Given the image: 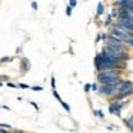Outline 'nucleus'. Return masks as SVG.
<instances>
[{
	"mask_svg": "<svg viewBox=\"0 0 133 133\" xmlns=\"http://www.w3.org/2000/svg\"><path fill=\"white\" fill-rule=\"evenodd\" d=\"M124 79V73L122 70H115V72H99L96 73V82L103 86L115 87L119 82Z\"/></svg>",
	"mask_w": 133,
	"mask_h": 133,
	"instance_id": "1",
	"label": "nucleus"
},
{
	"mask_svg": "<svg viewBox=\"0 0 133 133\" xmlns=\"http://www.w3.org/2000/svg\"><path fill=\"white\" fill-rule=\"evenodd\" d=\"M97 93L102 96V97H106L107 100H110V99H112L113 96L116 95V93H115V89H113V87H110V86H103V84H99Z\"/></svg>",
	"mask_w": 133,
	"mask_h": 133,
	"instance_id": "2",
	"label": "nucleus"
},
{
	"mask_svg": "<svg viewBox=\"0 0 133 133\" xmlns=\"http://www.w3.org/2000/svg\"><path fill=\"white\" fill-rule=\"evenodd\" d=\"M113 7H116V9H124L127 12L133 13V0H117V2H113Z\"/></svg>",
	"mask_w": 133,
	"mask_h": 133,
	"instance_id": "3",
	"label": "nucleus"
},
{
	"mask_svg": "<svg viewBox=\"0 0 133 133\" xmlns=\"http://www.w3.org/2000/svg\"><path fill=\"white\" fill-rule=\"evenodd\" d=\"M19 59H20V72H22V75H26V73L30 70V67H32L30 60L26 59V57H19Z\"/></svg>",
	"mask_w": 133,
	"mask_h": 133,
	"instance_id": "4",
	"label": "nucleus"
},
{
	"mask_svg": "<svg viewBox=\"0 0 133 133\" xmlns=\"http://www.w3.org/2000/svg\"><path fill=\"white\" fill-rule=\"evenodd\" d=\"M104 15H106V6H104L103 2H99L97 6H96V17H102Z\"/></svg>",
	"mask_w": 133,
	"mask_h": 133,
	"instance_id": "5",
	"label": "nucleus"
},
{
	"mask_svg": "<svg viewBox=\"0 0 133 133\" xmlns=\"http://www.w3.org/2000/svg\"><path fill=\"white\" fill-rule=\"evenodd\" d=\"M93 64H95V69H96V73L100 70L102 67V59H100V55H99V52L95 55V57H93Z\"/></svg>",
	"mask_w": 133,
	"mask_h": 133,
	"instance_id": "6",
	"label": "nucleus"
},
{
	"mask_svg": "<svg viewBox=\"0 0 133 133\" xmlns=\"http://www.w3.org/2000/svg\"><path fill=\"white\" fill-rule=\"evenodd\" d=\"M113 23H115V20L112 19V16L107 13L106 15V17H104V20H103V26L106 27V29H110V27L113 26Z\"/></svg>",
	"mask_w": 133,
	"mask_h": 133,
	"instance_id": "7",
	"label": "nucleus"
},
{
	"mask_svg": "<svg viewBox=\"0 0 133 133\" xmlns=\"http://www.w3.org/2000/svg\"><path fill=\"white\" fill-rule=\"evenodd\" d=\"M16 56H3V57L0 59V64H7V63H13L16 60Z\"/></svg>",
	"mask_w": 133,
	"mask_h": 133,
	"instance_id": "8",
	"label": "nucleus"
},
{
	"mask_svg": "<svg viewBox=\"0 0 133 133\" xmlns=\"http://www.w3.org/2000/svg\"><path fill=\"white\" fill-rule=\"evenodd\" d=\"M124 126H126L127 129L130 130V132L133 130V115L130 116V117H126V119H124Z\"/></svg>",
	"mask_w": 133,
	"mask_h": 133,
	"instance_id": "9",
	"label": "nucleus"
},
{
	"mask_svg": "<svg viewBox=\"0 0 133 133\" xmlns=\"http://www.w3.org/2000/svg\"><path fill=\"white\" fill-rule=\"evenodd\" d=\"M93 115L97 116L99 119H102V120L104 119V113H103V110H102V109H95V110H93Z\"/></svg>",
	"mask_w": 133,
	"mask_h": 133,
	"instance_id": "10",
	"label": "nucleus"
},
{
	"mask_svg": "<svg viewBox=\"0 0 133 133\" xmlns=\"http://www.w3.org/2000/svg\"><path fill=\"white\" fill-rule=\"evenodd\" d=\"M0 129H4V130H13L12 124L9 123H0Z\"/></svg>",
	"mask_w": 133,
	"mask_h": 133,
	"instance_id": "11",
	"label": "nucleus"
},
{
	"mask_svg": "<svg viewBox=\"0 0 133 133\" xmlns=\"http://www.w3.org/2000/svg\"><path fill=\"white\" fill-rule=\"evenodd\" d=\"M90 89H92V92L97 93V90H99V83H97V82H95V83H90Z\"/></svg>",
	"mask_w": 133,
	"mask_h": 133,
	"instance_id": "12",
	"label": "nucleus"
},
{
	"mask_svg": "<svg viewBox=\"0 0 133 133\" xmlns=\"http://www.w3.org/2000/svg\"><path fill=\"white\" fill-rule=\"evenodd\" d=\"M64 13H66V16H67V17H70V16H72V13H73V9L69 6V4H66V10H64Z\"/></svg>",
	"mask_w": 133,
	"mask_h": 133,
	"instance_id": "13",
	"label": "nucleus"
},
{
	"mask_svg": "<svg viewBox=\"0 0 133 133\" xmlns=\"http://www.w3.org/2000/svg\"><path fill=\"white\" fill-rule=\"evenodd\" d=\"M83 90H84V93H86V95H89V93L92 92V89H90V83H84L83 84Z\"/></svg>",
	"mask_w": 133,
	"mask_h": 133,
	"instance_id": "14",
	"label": "nucleus"
},
{
	"mask_svg": "<svg viewBox=\"0 0 133 133\" xmlns=\"http://www.w3.org/2000/svg\"><path fill=\"white\" fill-rule=\"evenodd\" d=\"M60 104H62V107H63V109L66 110L67 113H70V106L66 103V102H63V100H62V102H60Z\"/></svg>",
	"mask_w": 133,
	"mask_h": 133,
	"instance_id": "15",
	"label": "nucleus"
},
{
	"mask_svg": "<svg viewBox=\"0 0 133 133\" xmlns=\"http://www.w3.org/2000/svg\"><path fill=\"white\" fill-rule=\"evenodd\" d=\"M50 86H52V90H56V77L55 76L50 77Z\"/></svg>",
	"mask_w": 133,
	"mask_h": 133,
	"instance_id": "16",
	"label": "nucleus"
},
{
	"mask_svg": "<svg viewBox=\"0 0 133 133\" xmlns=\"http://www.w3.org/2000/svg\"><path fill=\"white\" fill-rule=\"evenodd\" d=\"M0 82H2V83H7V82H10V77L9 76H6V75H0Z\"/></svg>",
	"mask_w": 133,
	"mask_h": 133,
	"instance_id": "17",
	"label": "nucleus"
},
{
	"mask_svg": "<svg viewBox=\"0 0 133 133\" xmlns=\"http://www.w3.org/2000/svg\"><path fill=\"white\" fill-rule=\"evenodd\" d=\"M17 89H30V86L29 84H26V83H17Z\"/></svg>",
	"mask_w": 133,
	"mask_h": 133,
	"instance_id": "18",
	"label": "nucleus"
},
{
	"mask_svg": "<svg viewBox=\"0 0 133 133\" xmlns=\"http://www.w3.org/2000/svg\"><path fill=\"white\" fill-rule=\"evenodd\" d=\"M53 97H55V99H57V100H59V103H60V102L63 100V99L60 97V95H59V93L56 92V90H53Z\"/></svg>",
	"mask_w": 133,
	"mask_h": 133,
	"instance_id": "19",
	"label": "nucleus"
},
{
	"mask_svg": "<svg viewBox=\"0 0 133 133\" xmlns=\"http://www.w3.org/2000/svg\"><path fill=\"white\" fill-rule=\"evenodd\" d=\"M6 86L7 87H12V89H17V83H13V82H7Z\"/></svg>",
	"mask_w": 133,
	"mask_h": 133,
	"instance_id": "20",
	"label": "nucleus"
},
{
	"mask_svg": "<svg viewBox=\"0 0 133 133\" xmlns=\"http://www.w3.org/2000/svg\"><path fill=\"white\" fill-rule=\"evenodd\" d=\"M30 89H32L33 92H42L43 87H42V86H30Z\"/></svg>",
	"mask_w": 133,
	"mask_h": 133,
	"instance_id": "21",
	"label": "nucleus"
},
{
	"mask_svg": "<svg viewBox=\"0 0 133 133\" xmlns=\"http://www.w3.org/2000/svg\"><path fill=\"white\" fill-rule=\"evenodd\" d=\"M30 106H32L33 109L36 110V112H39V110H40V109H39V104L36 103V102H30Z\"/></svg>",
	"mask_w": 133,
	"mask_h": 133,
	"instance_id": "22",
	"label": "nucleus"
},
{
	"mask_svg": "<svg viewBox=\"0 0 133 133\" xmlns=\"http://www.w3.org/2000/svg\"><path fill=\"white\" fill-rule=\"evenodd\" d=\"M69 6L72 7V9H75V7L77 6V0H70V2H69Z\"/></svg>",
	"mask_w": 133,
	"mask_h": 133,
	"instance_id": "23",
	"label": "nucleus"
},
{
	"mask_svg": "<svg viewBox=\"0 0 133 133\" xmlns=\"http://www.w3.org/2000/svg\"><path fill=\"white\" fill-rule=\"evenodd\" d=\"M30 6H32L33 10H37V9H39V4L36 3V2H32V3H30Z\"/></svg>",
	"mask_w": 133,
	"mask_h": 133,
	"instance_id": "24",
	"label": "nucleus"
},
{
	"mask_svg": "<svg viewBox=\"0 0 133 133\" xmlns=\"http://www.w3.org/2000/svg\"><path fill=\"white\" fill-rule=\"evenodd\" d=\"M100 40H102V37H100V33H97V35H96V37H95V43H99Z\"/></svg>",
	"mask_w": 133,
	"mask_h": 133,
	"instance_id": "25",
	"label": "nucleus"
},
{
	"mask_svg": "<svg viewBox=\"0 0 133 133\" xmlns=\"http://www.w3.org/2000/svg\"><path fill=\"white\" fill-rule=\"evenodd\" d=\"M10 133H23V130H20V129H13Z\"/></svg>",
	"mask_w": 133,
	"mask_h": 133,
	"instance_id": "26",
	"label": "nucleus"
},
{
	"mask_svg": "<svg viewBox=\"0 0 133 133\" xmlns=\"http://www.w3.org/2000/svg\"><path fill=\"white\" fill-rule=\"evenodd\" d=\"M20 52H23V47H20V46H19L17 49H16V53H17V55H19V53H20Z\"/></svg>",
	"mask_w": 133,
	"mask_h": 133,
	"instance_id": "27",
	"label": "nucleus"
},
{
	"mask_svg": "<svg viewBox=\"0 0 133 133\" xmlns=\"http://www.w3.org/2000/svg\"><path fill=\"white\" fill-rule=\"evenodd\" d=\"M106 127H107V130H115L116 129L115 126H112V124H109V126H106Z\"/></svg>",
	"mask_w": 133,
	"mask_h": 133,
	"instance_id": "28",
	"label": "nucleus"
},
{
	"mask_svg": "<svg viewBox=\"0 0 133 133\" xmlns=\"http://www.w3.org/2000/svg\"><path fill=\"white\" fill-rule=\"evenodd\" d=\"M2 109H4V110H10V107H9V106H6V104H4V106H2Z\"/></svg>",
	"mask_w": 133,
	"mask_h": 133,
	"instance_id": "29",
	"label": "nucleus"
},
{
	"mask_svg": "<svg viewBox=\"0 0 133 133\" xmlns=\"http://www.w3.org/2000/svg\"><path fill=\"white\" fill-rule=\"evenodd\" d=\"M0 86H3V83H2V82H0Z\"/></svg>",
	"mask_w": 133,
	"mask_h": 133,
	"instance_id": "30",
	"label": "nucleus"
},
{
	"mask_svg": "<svg viewBox=\"0 0 133 133\" xmlns=\"http://www.w3.org/2000/svg\"><path fill=\"white\" fill-rule=\"evenodd\" d=\"M0 109H2V104H0Z\"/></svg>",
	"mask_w": 133,
	"mask_h": 133,
	"instance_id": "31",
	"label": "nucleus"
},
{
	"mask_svg": "<svg viewBox=\"0 0 133 133\" xmlns=\"http://www.w3.org/2000/svg\"><path fill=\"white\" fill-rule=\"evenodd\" d=\"M23 133H27V132H23Z\"/></svg>",
	"mask_w": 133,
	"mask_h": 133,
	"instance_id": "32",
	"label": "nucleus"
},
{
	"mask_svg": "<svg viewBox=\"0 0 133 133\" xmlns=\"http://www.w3.org/2000/svg\"><path fill=\"white\" fill-rule=\"evenodd\" d=\"M132 133H133V130H132Z\"/></svg>",
	"mask_w": 133,
	"mask_h": 133,
	"instance_id": "33",
	"label": "nucleus"
}]
</instances>
